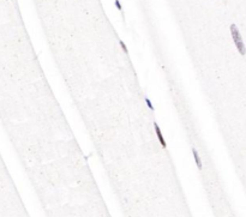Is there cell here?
<instances>
[{"label": "cell", "instance_id": "obj_1", "mask_svg": "<svg viewBox=\"0 0 246 217\" xmlns=\"http://www.w3.org/2000/svg\"><path fill=\"white\" fill-rule=\"evenodd\" d=\"M230 34H232V37H233V41L235 43L237 49L239 51V53H240L241 55H245L246 48H245V44H244V41H243V37H241L238 26L235 24H230Z\"/></svg>", "mask_w": 246, "mask_h": 217}, {"label": "cell", "instance_id": "obj_2", "mask_svg": "<svg viewBox=\"0 0 246 217\" xmlns=\"http://www.w3.org/2000/svg\"><path fill=\"white\" fill-rule=\"evenodd\" d=\"M154 128H155V133H156V135H157V139L160 142V144L162 145L163 149H166L167 148V143H166L165 137H163L162 131H161V128H160V126H159L157 123H154Z\"/></svg>", "mask_w": 246, "mask_h": 217}, {"label": "cell", "instance_id": "obj_3", "mask_svg": "<svg viewBox=\"0 0 246 217\" xmlns=\"http://www.w3.org/2000/svg\"><path fill=\"white\" fill-rule=\"evenodd\" d=\"M192 154H193V157H195V161H196L197 168L201 170V169L203 168V164H202V160H201V156H199V154H198V151L196 150L195 148H192Z\"/></svg>", "mask_w": 246, "mask_h": 217}, {"label": "cell", "instance_id": "obj_4", "mask_svg": "<svg viewBox=\"0 0 246 217\" xmlns=\"http://www.w3.org/2000/svg\"><path fill=\"white\" fill-rule=\"evenodd\" d=\"M144 101H145V103H147V106L149 107V109L150 111H154V104L151 103V101H150L148 97H144Z\"/></svg>", "mask_w": 246, "mask_h": 217}, {"label": "cell", "instance_id": "obj_5", "mask_svg": "<svg viewBox=\"0 0 246 217\" xmlns=\"http://www.w3.org/2000/svg\"><path fill=\"white\" fill-rule=\"evenodd\" d=\"M115 5H117L118 10H120V11H121V5H120V3H119V0H115Z\"/></svg>", "mask_w": 246, "mask_h": 217}]
</instances>
